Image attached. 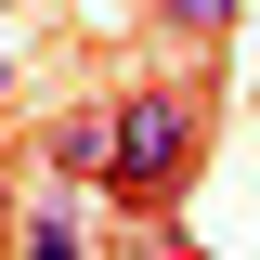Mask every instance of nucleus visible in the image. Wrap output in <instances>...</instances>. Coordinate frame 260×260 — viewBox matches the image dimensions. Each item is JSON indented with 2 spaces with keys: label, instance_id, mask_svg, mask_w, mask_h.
<instances>
[{
  "label": "nucleus",
  "instance_id": "1",
  "mask_svg": "<svg viewBox=\"0 0 260 260\" xmlns=\"http://www.w3.org/2000/svg\"><path fill=\"white\" fill-rule=\"evenodd\" d=\"M208 156V91L195 78H156V91L117 104V156H104V195H117V221H169Z\"/></svg>",
  "mask_w": 260,
  "mask_h": 260
},
{
  "label": "nucleus",
  "instance_id": "2",
  "mask_svg": "<svg viewBox=\"0 0 260 260\" xmlns=\"http://www.w3.org/2000/svg\"><path fill=\"white\" fill-rule=\"evenodd\" d=\"M104 156H117V104H52L39 117V169L52 182H104Z\"/></svg>",
  "mask_w": 260,
  "mask_h": 260
},
{
  "label": "nucleus",
  "instance_id": "3",
  "mask_svg": "<svg viewBox=\"0 0 260 260\" xmlns=\"http://www.w3.org/2000/svg\"><path fill=\"white\" fill-rule=\"evenodd\" d=\"M13 247H26V260H78V247H104V234L52 195V208H13Z\"/></svg>",
  "mask_w": 260,
  "mask_h": 260
},
{
  "label": "nucleus",
  "instance_id": "4",
  "mask_svg": "<svg viewBox=\"0 0 260 260\" xmlns=\"http://www.w3.org/2000/svg\"><path fill=\"white\" fill-rule=\"evenodd\" d=\"M143 13H156L169 39H195V52H208V39H234V13H247V0H143Z\"/></svg>",
  "mask_w": 260,
  "mask_h": 260
},
{
  "label": "nucleus",
  "instance_id": "5",
  "mask_svg": "<svg viewBox=\"0 0 260 260\" xmlns=\"http://www.w3.org/2000/svg\"><path fill=\"white\" fill-rule=\"evenodd\" d=\"M0 247H13V169H0Z\"/></svg>",
  "mask_w": 260,
  "mask_h": 260
},
{
  "label": "nucleus",
  "instance_id": "6",
  "mask_svg": "<svg viewBox=\"0 0 260 260\" xmlns=\"http://www.w3.org/2000/svg\"><path fill=\"white\" fill-rule=\"evenodd\" d=\"M0 104H13V52H0Z\"/></svg>",
  "mask_w": 260,
  "mask_h": 260
}]
</instances>
